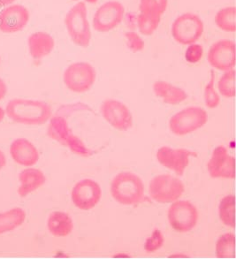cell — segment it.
<instances>
[{
  "label": "cell",
  "instance_id": "obj_1",
  "mask_svg": "<svg viewBox=\"0 0 236 259\" xmlns=\"http://www.w3.org/2000/svg\"><path fill=\"white\" fill-rule=\"evenodd\" d=\"M6 113L14 122L42 125L51 118L52 108L44 102L15 98L7 104Z\"/></svg>",
  "mask_w": 236,
  "mask_h": 259
},
{
  "label": "cell",
  "instance_id": "obj_2",
  "mask_svg": "<svg viewBox=\"0 0 236 259\" xmlns=\"http://www.w3.org/2000/svg\"><path fill=\"white\" fill-rule=\"evenodd\" d=\"M111 193L113 198L121 204L134 205L144 201L145 186L137 175L120 172L112 182Z\"/></svg>",
  "mask_w": 236,
  "mask_h": 259
},
{
  "label": "cell",
  "instance_id": "obj_3",
  "mask_svg": "<svg viewBox=\"0 0 236 259\" xmlns=\"http://www.w3.org/2000/svg\"><path fill=\"white\" fill-rule=\"evenodd\" d=\"M65 25L72 42L75 46L83 48L89 46L91 41V30L84 2H79L68 11L65 17Z\"/></svg>",
  "mask_w": 236,
  "mask_h": 259
},
{
  "label": "cell",
  "instance_id": "obj_4",
  "mask_svg": "<svg viewBox=\"0 0 236 259\" xmlns=\"http://www.w3.org/2000/svg\"><path fill=\"white\" fill-rule=\"evenodd\" d=\"M205 30L201 18L193 13L180 14L174 20L171 33L173 38L182 46H190L198 42Z\"/></svg>",
  "mask_w": 236,
  "mask_h": 259
},
{
  "label": "cell",
  "instance_id": "obj_5",
  "mask_svg": "<svg viewBox=\"0 0 236 259\" xmlns=\"http://www.w3.org/2000/svg\"><path fill=\"white\" fill-rule=\"evenodd\" d=\"M48 135L51 138L69 148L75 154L81 157H89L92 155V151L86 148L83 143L72 132L67 119L59 112L51 120Z\"/></svg>",
  "mask_w": 236,
  "mask_h": 259
},
{
  "label": "cell",
  "instance_id": "obj_6",
  "mask_svg": "<svg viewBox=\"0 0 236 259\" xmlns=\"http://www.w3.org/2000/svg\"><path fill=\"white\" fill-rule=\"evenodd\" d=\"M208 121V114L198 106H191L177 112L170 119V130L176 136H185L201 128Z\"/></svg>",
  "mask_w": 236,
  "mask_h": 259
},
{
  "label": "cell",
  "instance_id": "obj_7",
  "mask_svg": "<svg viewBox=\"0 0 236 259\" xmlns=\"http://www.w3.org/2000/svg\"><path fill=\"white\" fill-rule=\"evenodd\" d=\"M184 185L178 178L170 175L156 176L150 182V196L159 203H173L183 195Z\"/></svg>",
  "mask_w": 236,
  "mask_h": 259
},
{
  "label": "cell",
  "instance_id": "obj_8",
  "mask_svg": "<svg viewBox=\"0 0 236 259\" xmlns=\"http://www.w3.org/2000/svg\"><path fill=\"white\" fill-rule=\"evenodd\" d=\"M97 77L95 68L87 62L71 64L64 72V83L71 91L84 93L89 91Z\"/></svg>",
  "mask_w": 236,
  "mask_h": 259
},
{
  "label": "cell",
  "instance_id": "obj_9",
  "mask_svg": "<svg viewBox=\"0 0 236 259\" xmlns=\"http://www.w3.org/2000/svg\"><path fill=\"white\" fill-rule=\"evenodd\" d=\"M168 220L174 230L187 233L198 224V209L188 201H175L168 210Z\"/></svg>",
  "mask_w": 236,
  "mask_h": 259
},
{
  "label": "cell",
  "instance_id": "obj_10",
  "mask_svg": "<svg viewBox=\"0 0 236 259\" xmlns=\"http://www.w3.org/2000/svg\"><path fill=\"white\" fill-rule=\"evenodd\" d=\"M125 15L123 5L111 0L103 4L97 10L93 18V28L96 31L106 33L113 30L121 23Z\"/></svg>",
  "mask_w": 236,
  "mask_h": 259
},
{
  "label": "cell",
  "instance_id": "obj_11",
  "mask_svg": "<svg viewBox=\"0 0 236 259\" xmlns=\"http://www.w3.org/2000/svg\"><path fill=\"white\" fill-rule=\"evenodd\" d=\"M102 189L99 183L90 179L77 182L72 190V201L78 209L91 210L99 203Z\"/></svg>",
  "mask_w": 236,
  "mask_h": 259
},
{
  "label": "cell",
  "instance_id": "obj_12",
  "mask_svg": "<svg viewBox=\"0 0 236 259\" xmlns=\"http://www.w3.org/2000/svg\"><path fill=\"white\" fill-rule=\"evenodd\" d=\"M208 62L212 67L220 71L233 69L235 65L234 42L229 39H223L214 42L209 50Z\"/></svg>",
  "mask_w": 236,
  "mask_h": 259
},
{
  "label": "cell",
  "instance_id": "obj_13",
  "mask_svg": "<svg viewBox=\"0 0 236 259\" xmlns=\"http://www.w3.org/2000/svg\"><path fill=\"white\" fill-rule=\"evenodd\" d=\"M101 112L106 121L116 130L126 131L133 125V117L129 109L118 100H106L101 106Z\"/></svg>",
  "mask_w": 236,
  "mask_h": 259
},
{
  "label": "cell",
  "instance_id": "obj_14",
  "mask_svg": "<svg viewBox=\"0 0 236 259\" xmlns=\"http://www.w3.org/2000/svg\"><path fill=\"white\" fill-rule=\"evenodd\" d=\"M191 157H198V153L185 149H172L170 147L160 148L157 152V158L159 163L163 166L173 170L179 176L183 175Z\"/></svg>",
  "mask_w": 236,
  "mask_h": 259
},
{
  "label": "cell",
  "instance_id": "obj_15",
  "mask_svg": "<svg viewBox=\"0 0 236 259\" xmlns=\"http://www.w3.org/2000/svg\"><path fill=\"white\" fill-rule=\"evenodd\" d=\"M30 14L21 5H12L0 12V31L13 34L21 31L28 25Z\"/></svg>",
  "mask_w": 236,
  "mask_h": 259
},
{
  "label": "cell",
  "instance_id": "obj_16",
  "mask_svg": "<svg viewBox=\"0 0 236 259\" xmlns=\"http://www.w3.org/2000/svg\"><path fill=\"white\" fill-rule=\"evenodd\" d=\"M212 178H234V158L224 146L216 148L207 165Z\"/></svg>",
  "mask_w": 236,
  "mask_h": 259
},
{
  "label": "cell",
  "instance_id": "obj_17",
  "mask_svg": "<svg viewBox=\"0 0 236 259\" xmlns=\"http://www.w3.org/2000/svg\"><path fill=\"white\" fill-rule=\"evenodd\" d=\"M12 158L17 164L31 166L39 160V153L34 144L24 138H18L11 144Z\"/></svg>",
  "mask_w": 236,
  "mask_h": 259
},
{
  "label": "cell",
  "instance_id": "obj_18",
  "mask_svg": "<svg viewBox=\"0 0 236 259\" xmlns=\"http://www.w3.org/2000/svg\"><path fill=\"white\" fill-rule=\"evenodd\" d=\"M28 46L32 58L35 60H41L52 53L55 41L48 33L38 31L29 35Z\"/></svg>",
  "mask_w": 236,
  "mask_h": 259
},
{
  "label": "cell",
  "instance_id": "obj_19",
  "mask_svg": "<svg viewBox=\"0 0 236 259\" xmlns=\"http://www.w3.org/2000/svg\"><path fill=\"white\" fill-rule=\"evenodd\" d=\"M21 186L18 189V194L21 197H25L28 194L42 187L46 182L45 175L38 169H25L19 175Z\"/></svg>",
  "mask_w": 236,
  "mask_h": 259
},
{
  "label": "cell",
  "instance_id": "obj_20",
  "mask_svg": "<svg viewBox=\"0 0 236 259\" xmlns=\"http://www.w3.org/2000/svg\"><path fill=\"white\" fill-rule=\"evenodd\" d=\"M156 97L162 98L163 101L169 105H178L187 98L183 90L166 81H158L152 86Z\"/></svg>",
  "mask_w": 236,
  "mask_h": 259
},
{
  "label": "cell",
  "instance_id": "obj_21",
  "mask_svg": "<svg viewBox=\"0 0 236 259\" xmlns=\"http://www.w3.org/2000/svg\"><path fill=\"white\" fill-rule=\"evenodd\" d=\"M50 233L56 237H64L70 235L74 229V222L70 216L63 211H54L48 219Z\"/></svg>",
  "mask_w": 236,
  "mask_h": 259
},
{
  "label": "cell",
  "instance_id": "obj_22",
  "mask_svg": "<svg viewBox=\"0 0 236 259\" xmlns=\"http://www.w3.org/2000/svg\"><path fill=\"white\" fill-rule=\"evenodd\" d=\"M25 219V210L19 207L0 213V235L19 228L23 224Z\"/></svg>",
  "mask_w": 236,
  "mask_h": 259
},
{
  "label": "cell",
  "instance_id": "obj_23",
  "mask_svg": "<svg viewBox=\"0 0 236 259\" xmlns=\"http://www.w3.org/2000/svg\"><path fill=\"white\" fill-rule=\"evenodd\" d=\"M215 23L222 31H235V7L220 9L215 15Z\"/></svg>",
  "mask_w": 236,
  "mask_h": 259
},
{
  "label": "cell",
  "instance_id": "obj_24",
  "mask_svg": "<svg viewBox=\"0 0 236 259\" xmlns=\"http://www.w3.org/2000/svg\"><path fill=\"white\" fill-rule=\"evenodd\" d=\"M161 17L155 14L140 13L137 17V26L141 35H152L159 26Z\"/></svg>",
  "mask_w": 236,
  "mask_h": 259
},
{
  "label": "cell",
  "instance_id": "obj_25",
  "mask_svg": "<svg viewBox=\"0 0 236 259\" xmlns=\"http://www.w3.org/2000/svg\"><path fill=\"white\" fill-rule=\"evenodd\" d=\"M219 218L224 224L234 228V196H226L221 200L219 204Z\"/></svg>",
  "mask_w": 236,
  "mask_h": 259
},
{
  "label": "cell",
  "instance_id": "obj_26",
  "mask_svg": "<svg viewBox=\"0 0 236 259\" xmlns=\"http://www.w3.org/2000/svg\"><path fill=\"white\" fill-rule=\"evenodd\" d=\"M216 255L219 258H234V235L225 234L216 244Z\"/></svg>",
  "mask_w": 236,
  "mask_h": 259
},
{
  "label": "cell",
  "instance_id": "obj_27",
  "mask_svg": "<svg viewBox=\"0 0 236 259\" xmlns=\"http://www.w3.org/2000/svg\"><path fill=\"white\" fill-rule=\"evenodd\" d=\"M168 5V0H140V13L155 14L162 16Z\"/></svg>",
  "mask_w": 236,
  "mask_h": 259
},
{
  "label": "cell",
  "instance_id": "obj_28",
  "mask_svg": "<svg viewBox=\"0 0 236 259\" xmlns=\"http://www.w3.org/2000/svg\"><path fill=\"white\" fill-rule=\"evenodd\" d=\"M220 94L225 98H233L235 93L234 91V69L225 72V74L219 79L218 83Z\"/></svg>",
  "mask_w": 236,
  "mask_h": 259
},
{
  "label": "cell",
  "instance_id": "obj_29",
  "mask_svg": "<svg viewBox=\"0 0 236 259\" xmlns=\"http://www.w3.org/2000/svg\"><path fill=\"white\" fill-rule=\"evenodd\" d=\"M215 82V74L212 71L211 73V79L208 83L206 84L205 89V105L208 108H216L220 103V98L214 88Z\"/></svg>",
  "mask_w": 236,
  "mask_h": 259
},
{
  "label": "cell",
  "instance_id": "obj_30",
  "mask_svg": "<svg viewBox=\"0 0 236 259\" xmlns=\"http://www.w3.org/2000/svg\"><path fill=\"white\" fill-rule=\"evenodd\" d=\"M125 37L127 40V47L133 53H140L145 49V42L141 36L138 35L136 32L127 31L125 34Z\"/></svg>",
  "mask_w": 236,
  "mask_h": 259
},
{
  "label": "cell",
  "instance_id": "obj_31",
  "mask_svg": "<svg viewBox=\"0 0 236 259\" xmlns=\"http://www.w3.org/2000/svg\"><path fill=\"white\" fill-rule=\"evenodd\" d=\"M164 244V236L160 230L156 229L152 234V236L147 239L145 242V249L147 252H154L160 249Z\"/></svg>",
  "mask_w": 236,
  "mask_h": 259
},
{
  "label": "cell",
  "instance_id": "obj_32",
  "mask_svg": "<svg viewBox=\"0 0 236 259\" xmlns=\"http://www.w3.org/2000/svg\"><path fill=\"white\" fill-rule=\"evenodd\" d=\"M204 56V48L198 44H192L187 47L185 52V60L188 63L196 64L199 62Z\"/></svg>",
  "mask_w": 236,
  "mask_h": 259
},
{
  "label": "cell",
  "instance_id": "obj_33",
  "mask_svg": "<svg viewBox=\"0 0 236 259\" xmlns=\"http://www.w3.org/2000/svg\"><path fill=\"white\" fill-rule=\"evenodd\" d=\"M7 93V86L6 82L0 78V100H2Z\"/></svg>",
  "mask_w": 236,
  "mask_h": 259
},
{
  "label": "cell",
  "instance_id": "obj_34",
  "mask_svg": "<svg viewBox=\"0 0 236 259\" xmlns=\"http://www.w3.org/2000/svg\"><path fill=\"white\" fill-rule=\"evenodd\" d=\"M7 164V158L3 153V151H0V171L5 167Z\"/></svg>",
  "mask_w": 236,
  "mask_h": 259
},
{
  "label": "cell",
  "instance_id": "obj_35",
  "mask_svg": "<svg viewBox=\"0 0 236 259\" xmlns=\"http://www.w3.org/2000/svg\"><path fill=\"white\" fill-rule=\"evenodd\" d=\"M15 0H0V6H8L14 3Z\"/></svg>",
  "mask_w": 236,
  "mask_h": 259
},
{
  "label": "cell",
  "instance_id": "obj_36",
  "mask_svg": "<svg viewBox=\"0 0 236 259\" xmlns=\"http://www.w3.org/2000/svg\"><path fill=\"white\" fill-rule=\"evenodd\" d=\"M5 114H6V112H5V111H4V109L0 106V122L3 120Z\"/></svg>",
  "mask_w": 236,
  "mask_h": 259
},
{
  "label": "cell",
  "instance_id": "obj_37",
  "mask_svg": "<svg viewBox=\"0 0 236 259\" xmlns=\"http://www.w3.org/2000/svg\"><path fill=\"white\" fill-rule=\"evenodd\" d=\"M74 1H77V0H74ZM84 1L89 4H96L99 0H84Z\"/></svg>",
  "mask_w": 236,
  "mask_h": 259
},
{
  "label": "cell",
  "instance_id": "obj_38",
  "mask_svg": "<svg viewBox=\"0 0 236 259\" xmlns=\"http://www.w3.org/2000/svg\"><path fill=\"white\" fill-rule=\"evenodd\" d=\"M0 62H1V58H0Z\"/></svg>",
  "mask_w": 236,
  "mask_h": 259
}]
</instances>
